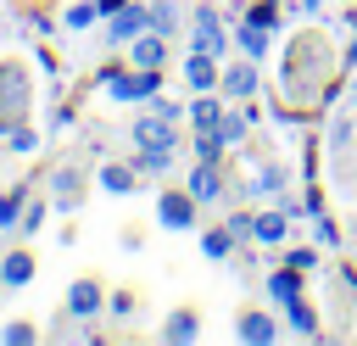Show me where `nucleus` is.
<instances>
[{
  "label": "nucleus",
  "mask_w": 357,
  "mask_h": 346,
  "mask_svg": "<svg viewBox=\"0 0 357 346\" xmlns=\"http://www.w3.org/2000/svg\"><path fill=\"white\" fill-rule=\"evenodd\" d=\"M329 45L335 39L324 28L290 33V50H284V95H296L301 106H329L346 89V67H340V56Z\"/></svg>",
  "instance_id": "f257e3e1"
},
{
  "label": "nucleus",
  "mask_w": 357,
  "mask_h": 346,
  "mask_svg": "<svg viewBox=\"0 0 357 346\" xmlns=\"http://www.w3.org/2000/svg\"><path fill=\"white\" fill-rule=\"evenodd\" d=\"M33 112V73L22 56H0V140L22 128Z\"/></svg>",
  "instance_id": "f03ea898"
},
{
  "label": "nucleus",
  "mask_w": 357,
  "mask_h": 346,
  "mask_svg": "<svg viewBox=\"0 0 357 346\" xmlns=\"http://www.w3.org/2000/svg\"><path fill=\"white\" fill-rule=\"evenodd\" d=\"M100 89H106L117 106L156 100V95H162V67H134L128 56H123V61H106V67H100Z\"/></svg>",
  "instance_id": "7ed1b4c3"
},
{
  "label": "nucleus",
  "mask_w": 357,
  "mask_h": 346,
  "mask_svg": "<svg viewBox=\"0 0 357 346\" xmlns=\"http://www.w3.org/2000/svg\"><path fill=\"white\" fill-rule=\"evenodd\" d=\"M195 223H201V201H195L184 184H162V190H156V229L190 234Z\"/></svg>",
  "instance_id": "20e7f679"
},
{
  "label": "nucleus",
  "mask_w": 357,
  "mask_h": 346,
  "mask_svg": "<svg viewBox=\"0 0 357 346\" xmlns=\"http://www.w3.org/2000/svg\"><path fill=\"white\" fill-rule=\"evenodd\" d=\"M190 50H206V56L229 61V50H234V33L223 28L218 6H195V17H190Z\"/></svg>",
  "instance_id": "39448f33"
},
{
  "label": "nucleus",
  "mask_w": 357,
  "mask_h": 346,
  "mask_svg": "<svg viewBox=\"0 0 357 346\" xmlns=\"http://www.w3.org/2000/svg\"><path fill=\"white\" fill-rule=\"evenodd\" d=\"M218 95H223V100H234V106H245V100H257V95H262V78H257V61L234 50V61H223V78H218Z\"/></svg>",
  "instance_id": "423d86ee"
},
{
  "label": "nucleus",
  "mask_w": 357,
  "mask_h": 346,
  "mask_svg": "<svg viewBox=\"0 0 357 346\" xmlns=\"http://www.w3.org/2000/svg\"><path fill=\"white\" fill-rule=\"evenodd\" d=\"M128 134H134V145H145V151H178V145H184L178 123H173V117H162V112H139Z\"/></svg>",
  "instance_id": "0eeeda50"
},
{
  "label": "nucleus",
  "mask_w": 357,
  "mask_h": 346,
  "mask_svg": "<svg viewBox=\"0 0 357 346\" xmlns=\"http://www.w3.org/2000/svg\"><path fill=\"white\" fill-rule=\"evenodd\" d=\"M61 313H67V318H100V313H106V285H100L95 273H78V279L67 285V296H61Z\"/></svg>",
  "instance_id": "6e6552de"
},
{
  "label": "nucleus",
  "mask_w": 357,
  "mask_h": 346,
  "mask_svg": "<svg viewBox=\"0 0 357 346\" xmlns=\"http://www.w3.org/2000/svg\"><path fill=\"white\" fill-rule=\"evenodd\" d=\"M284 184H290V167H284L279 156H262V162L245 173V184H240V190H245V195H257V201H279V195H284Z\"/></svg>",
  "instance_id": "1a4fd4ad"
},
{
  "label": "nucleus",
  "mask_w": 357,
  "mask_h": 346,
  "mask_svg": "<svg viewBox=\"0 0 357 346\" xmlns=\"http://www.w3.org/2000/svg\"><path fill=\"white\" fill-rule=\"evenodd\" d=\"M284 335V324L273 318V313H262V307H245L240 318H234V340L240 346H273Z\"/></svg>",
  "instance_id": "9d476101"
},
{
  "label": "nucleus",
  "mask_w": 357,
  "mask_h": 346,
  "mask_svg": "<svg viewBox=\"0 0 357 346\" xmlns=\"http://www.w3.org/2000/svg\"><path fill=\"white\" fill-rule=\"evenodd\" d=\"M184 190H190L201 206L223 201V195H229V173H223V162H195V167H190V179H184Z\"/></svg>",
  "instance_id": "9b49d317"
},
{
  "label": "nucleus",
  "mask_w": 357,
  "mask_h": 346,
  "mask_svg": "<svg viewBox=\"0 0 357 346\" xmlns=\"http://www.w3.org/2000/svg\"><path fill=\"white\" fill-rule=\"evenodd\" d=\"M84 167L78 162H61V167H50V206H61V212H73L78 201H84Z\"/></svg>",
  "instance_id": "f8f14e48"
},
{
  "label": "nucleus",
  "mask_w": 357,
  "mask_h": 346,
  "mask_svg": "<svg viewBox=\"0 0 357 346\" xmlns=\"http://www.w3.org/2000/svg\"><path fill=\"white\" fill-rule=\"evenodd\" d=\"M290 234H296V218H290L279 201H273L268 212H257V218H251V240H257V246H284Z\"/></svg>",
  "instance_id": "ddd939ff"
},
{
  "label": "nucleus",
  "mask_w": 357,
  "mask_h": 346,
  "mask_svg": "<svg viewBox=\"0 0 357 346\" xmlns=\"http://www.w3.org/2000/svg\"><path fill=\"white\" fill-rule=\"evenodd\" d=\"M145 28H151V6H134V0H128L123 11L106 17V45H128V39L145 33Z\"/></svg>",
  "instance_id": "4468645a"
},
{
  "label": "nucleus",
  "mask_w": 357,
  "mask_h": 346,
  "mask_svg": "<svg viewBox=\"0 0 357 346\" xmlns=\"http://www.w3.org/2000/svg\"><path fill=\"white\" fill-rule=\"evenodd\" d=\"M201 329H206V324H201L195 307H173V313L162 318V340H167V346H195Z\"/></svg>",
  "instance_id": "2eb2a0df"
},
{
  "label": "nucleus",
  "mask_w": 357,
  "mask_h": 346,
  "mask_svg": "<svg viewBox=\"0 0 357 346\" xmlns=\"http://www.w3.org/2000/svg\"><path fill=\"white\" fill-rule=\"evenodd\" d=\"M218 78H223V61H218V56H206V50H190V56H184V84H190L195 95L218 89Z\"/></svg>",
  "instance_id": "dca6fc26"
},
{
  "label": "nucleus",
  "mask_w": 357,
  "mask_h": 346,
  "mask_svg": "<svg viewBox=\"0 0 357 346\" xmlns=\"http://www.w3.org/2000/svg\"><path fill=\"white\" fill-rule=\"evenodd\" d=\"M139 179H145V173H139L134 162H100V173H95V184H100L106 195H134Z\"/></svg>",
  "instance_id": "f3484780"
},
{
  "label": "nucleus",
  "mask_w": 357,
  "mask_h": 346,
  "mask_svg": "<svg viewBox=\"0 0 357 346\" xmlns=\"http://www.w3.org/2000/svg\"><path fill=\"white\" fill-rule=\"evenodd\" d=\"M33 273H39V262H33V251H28V246H17V251H6V257H0V285H6V290L33 285Z\"/></svg>",
  "instance_id": "a211bd4d"
},
{
  "label": "nucleus",
  "mask_w": 357,
  "mask_h": 346,
  "mask_svg": "<svg viewBox=\"0 0 357 346\" xmlns=\"http://www.w3.org/2000/svg\"><path fill=\"white\" fill-rule=\"evenodd\" d=\"M262 285H268V301H273V307H284V301L307 296V273H301V268H290V262H284V268H273Z\"/></svg>",
  "instance_id": "6ab92c4d"
},
{
  "label": "nucleus",
  "mask_w": 357,
  "mask_h": 346,
  "mask_svg": "<svg viewBox=\"0 0 357 346\" xmlns=\"http://www.w3.org/2000/svg\"><path fill=\"white\" fill-rule=\"evenodd\" d=\"M279 313H284V324H290V335H301V340H324V324H318V307H312L307 296H296V301H284Z\"/></svg>",
  "instance_id": "aec40b11"
},
{
  "label": "nucleus",
  "mask_w": 357,
  "mask_h": 346,
  "mask_svg": "<svg viewBox=\"0 0 357 346\" xmlns=\"http://www.w3.org/2000/svg\"><path fill=\"white\" fill-rule=\"evenodd\" d=\"M234 50H240V56H251V61H262V56L273 50V28H257V22L234 17Z\"/></svg>",
  "instance_id": "412c9836"
},
{
  "label": "nucleus",
  "mask_w": 357,
  "mask_h": 346,
  "mask_svg": "<svg viewBox=\"0 0 357 346\" xmlns=\"http://www.w3.org/2000/svg\"><path fill=\"white\" fill-rule=\"evenodd\" d=\"M128 61H134V67H162V61H167V33H156V28L134 33V39H128Z\"/></svg>",
  "instance_id": "4be33fe9"
},
{
  "label": "nucleus",
  "mask_w": 357,
  "mask_h": 346,
  "mask_svg": "<svg viewBox=\"0 0 357 346\" xmlns=\"http://www.w3.org/2000/svg\"><path fill=\"white\" fill-rule=\"evenodd\" d=\"M223 112H229V100H223L218 89H206V95H195V100L184 106V123H190V128H218Z\"/></svg>",
  "instance_id": "5701e85b"
},
{
  "label": "nucleus",
  "mask_w": 357,
  "mask_h": 346,
  "mask_svg": "<svg viewBox=\"0 0 357 346\" xmlns=\"http://www.w3.org/2000/svg\"><path fill=\"white\" fill-rule=\"evenodd\" d=\"M218 134H223V145H229V151H234V145H245V134H251V100H245V106H234V100H229V112H223Z\"/></svg>",
  "instance_id": "b1692460"
},
{
  "label": "nucleus",
  "mask_w": 357,
  "mask_h": 346,
  "mask_svg": "<svg viewBox=\"0 0 357 346\" xmlns=\"http://www.w3.org/2000/svg\"><path fill=\"white\" fill-rule=\"evenodd\" d=\"M223 151H229V145H223L218 128H190V156H195V162H223Z\"/></svg>",
  "instance_id": "393cba45"
},
{
  "label": "nucleus",
  "mask_w": 357,
  "mask_h": 346,
  "mask_svg": "<svg viewBox=\"0 0 357 346\" xmlns=\"http://www.w3.org/2000/svg\"><path fill=\"white\" fill-rule=\"evenodd\" d=\"M234 246H240V240H234L223 223H218V229H201V257H212V262H229V257H234Z\"/></svg>",
  "instance_id": "a878e982"
},
{
  "label": "nucleus",
  "mask_w": 357,
  "mask_h": 346,
  "mask_svg": "<svg viewBox=\"0 0 357 346\" xmlns=\"http://www.w3.org/2000/svg\"><path fill=\"white\" fill-rule=\"evenodd\" d=\"M240 17H245V22H257V28H273V33H279L284 6H279V0H245V6H240Z\"/></svg>",
  "instance_id": "bb28decb"
},
{
  "label": "nucleus",
  "mask_w": 357,
  "mask_h": 346,
  "mask_svg": "<svg viewBox=\"0 0 357 346\" xmlns=\"http://www.w3.org/2000/svg\"><path fill=\"white\" fill-rule=\"evenodd\" d=\"M134 167H139L145 179H167V173H173V151H145V145H134Z\"/></svg>",
  "instance_id": "cd10ccee"
},
{
  "label": "nucleus",
  "mask_w": 357,
  "mask_h": 346,
  "mask_svg": "<svg viewBox=\"0 0 357 346\" xmlns=\"http://www.w3.org/2000/svg\"><path fill=\"white\" fill-rule=\"evenodd\" d=\"M22 206H28V184H11V190L0 195V234H11V229H17Z\"/></svg>",
  "instance_id": "c85d7f7f"
},
{
  "label": "nucleus",
  "mask_w": 357,
  "mask_h": 346,
  "mask_svg": "<svg viewBox=\"0 0 357 346\" xmlns=\"http://www.w3.org/2000/svg\"><path fill=\"white\" fill-rule=\"evenodd\" d=\"M95 22H100V6H95V0H78V6L61 11V28H67V33H84V28H95Z\"/></svg>",
  "instance_id": "c756f323"
},
{
  "label": "nucleus",
  "mask_w": 357,
  "mask_h": 346,
  "mask_svg": "<svg viewBox=\"0 0 357 346\" xmlns=\"http://www.w3.org/2000/svg\"><path fill=\"white\" fill-rule=\"evenodd\" d=\"M312 240H318L324 251H340V223L329 218V206H324V212H312Z\"/></svg>",
  "instance_id": "7c9ffc66"
},
{
  "label": "nucleus",
  "mask_w": 357,
  "mask_h": 346,
  "mask_svg": "<svg viewBox=\"0 0 357 346\" xmlns=\"http://www.w3.org/2000/svg\"><path fill=\"white\" fill-rule=\"evenodd\" d=\"M6 145H11V151H17V156H33V151H39V145H45V134H39V128H33V123H22V128H11V134H6Z\"/></svg>",
  "instance_id": "2f4dec72"
},
{
  "label": "nucleus",
  "mask_w": 357,
  "mask_h": 346,
  "mask_svg": "<svg viewBox=\"0 0 357 346\" xmlns=\"http://www.w3.org/2000/svg\"><path fill=\"white\" fill-rule=\"evenodd\" d=\"M151 28L173 39V33H178V6H173V0H156V6H151Z\"/></svg>",
  "instance_id": "473e14b6"
},
{
  "label": "nucleus",
  "mask_w": 357,
  "mask_h": 346,
  "mask_svg": "<svg viewBox=\"0 0 357 346\" xmlns=\"http://www.w3.org/2000/svg\"><path fill=\"white\" fill-rule=\"evenodd\" d=\"M45 212H50V201H39V195H28V206H22V218H17V229H22V240H28V234H39V223H45Z\"/></svg>",
  "instance_id": "72a5a7b5"
},
{
  "label": "nucleus",
  "mask_w": 357,
  "mask_h": 346,
  "mask_svg": "<svg viewBox=\"0 0 357 346\" xmlns=\"http://www.w3.org/2000/svg\"><path fill=\"white\" fill-rule=\"evenodd\" d=\"M0 340H6V346H33V340H39V329H33L28 318H11V324L0 329Z\"/></svg>",
  "instance_id": "f704fd0d"
},
{
  "label": "nucleus",
  "mask_w": 357,
  "mask_h": 346,
  "mask_svg": "<svg viewBox=\"0 0 357 346\" xmlns=\"http://www.w3.org/2000/svg\"><path fill=\"white\" fill-rule=\"evenodd\" d=\"M106 313H112V318H134V313H139L134 290H106Z\"/></svg>",
  "instance_id": "c9c22d12"
},
{
  "label": "nucleus",
  "mask_w": 357,
  "mask_h": 346,
  "mask_svg": "<svg viewBox=\"0 0 357 346\" xmlns=\"http://www.w3.org/2000/svg\"><path fill=\"white\" fill-rule=\"evenodd\" d=\"M284 262H290V268H301V273H312V268H318V251H312V246H290V240H284Z\"/></svg>",
  "instance_id": "e433bc0d"
},
{
  "label": "nucleus",
  "mask_w": 357,
  "mask_h": 346,
  "mask_svg": "<svg viewBox=\"0 0 357 346\" xmlns=\"http://www.w3.org/2000/svg\"><path fill=\"white\" fill-rule=\"evenodd\" d=\"M251 218H257V212H229V218H223V229H229V234L245 246V240H251Z\"/></svg>",
  "instance_id": "4c0bfd02"
},
{
  "label": "nucleus",
  "mask_w": 357,
  "mask_h": 346,
  "mask_svg": "<svg viewBox=\"0 0 357 346\" xmlns=\"http://www.w3.org/2000/svg\"><path fill=\"white\" fill-rule=\"evenodd\" d=\"M329 145H335V151H346V145H351V117H346V112L329 123Z\"/></svg>",
  "instance_id": "58836bf2"
},
{
  "label": "nucleus",
  "mask_w": 357,
  "mask_h": 346,
  "mask_svg": "<svg viewBox=\"0 0 357 346\" xmlns=\"http://www.w3.org/2000/svg\"><path fill=\"white\" fill-rule=\"evenodd\" d=\"M301 212H307V218H312V212H324V184H312V179H307V195H301Z\"/></svg>",
  "instance_id": "ea45409f"
},
{
  "label": "nucleus",
  "mask_w": 357,
  "mask_h": 346,
  "mask_svg": "<svg viewBox=\"0 0 357 346\" xmlns=\"http://www.w3.org/2000/svg\"><path fill=\"white\" fill-rule=\"evenodd\" d=\"M151 112H162V117H173V123H184V106H178V100H167V95H156V100H151Z\"/></svg>",
  "instance_id": "a19ab883"
},
{
  "label": "nucleus",
  "mask_w": 357,
  "mask_h": 346,
  "mask_svg": "<svg viewBox=\"0 0 357 346\" xmlns=\"http://www.w3.org/2000/svg\"><path fill=\"white\" fill-rule=\"evenodd\" d=\"M28 28H33V33H50L56 17H50V11H28Z\"/></svg>",
  "instance_id": "79ce46f5"
},
{
  "label": "nucleus",
  "mask_w": 357,
  "mask_h": 346,
  "mask_svg": "<svg viewBox=\"0 0 357 346\" xmlns=\"http://www.w3.org/2000/svg\"><path fill=\"white\" fill-rule=\"evenodd\" d=\"M67 123H73V106H56V112H50V134H56V128H67Z\"/></svg>",
  "instance_id": "37998d69"
},
{
  "label": "nucleus",
  "mask_w": 357,
  "mask_h": 346,
  "mask_svg": "<svg viewBox=\"0 0 357 346\" xmlns=\"http://www.w3.org/2000/svg\"><path fill=\"white\" fill-rule=\"evenodd\" d=\"M95 6H100V22H106V17H112V11H123L128 0H95Z\"/></svg>",
  "instance_id": "c03bdc74"
},
{
  "label": "nucleus",
  "mask_w": 357,
  "mask_h": 346,
  "mask_svg": "<svg viewBox=\"0 0 357 346\" xmlns=\"http://www.w3.org/2000/svg\"><path fill=\"white\" fill-rule=\"evenodd\" d=\"M296 11H324V0H296Z\"/></svg>",
  "instance_id": "a18cd8bd"
},
{
  "label": "nucleus",
  "mask_w": 357,
  "mask_h": 346,
  "mask_svg": "<svg viewBox=\"0 0 357 346\" xmlns=\"http://www.w3.org/2000/svg\"><path fill=\"white\" fill-rule=\"evenodd\" d=\"M346 95H351V106H357V73H351V78H346Z\"/></svg>",
  "instance_id": "49530a36"
}]
</instances>
